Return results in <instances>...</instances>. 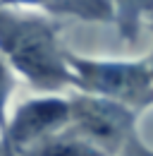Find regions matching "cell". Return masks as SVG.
I'll return each mask as SVG.
<instances>
[{
    "label": "cell",
    "instance_id": "8992f818",
    "mask_svg": "<svg viewBox=\"0 0 153 156\" xmlns=\"http://www.w3.org/2000/svg\"><path fill=\"white\" fill-rule=\"evenodd\" d=\"M12 89H15V79L0 58V127L5 125V111H7V101L12 96Z\"/></svg>",
    "mask_w": 153,
    "mask_h": 156
},
{
    "label": "cell",
    "instance_id": "277c9868",
    "mask_svg": "<svg viewBox=\"0 0 153 156\" xmlns=\"http://www.w3.org/2000/svg\"><path fill=\"white\" fill-rule=\"evenodd\" d=\"M70 120V103L62 98H34L19 106L7 125V142L15 149H31L60 132Z\"/></svg>",
    "mask_w": 153,
    "mask_h": 156
},
{
    "label": "cell",
    "instance_id": "ba28073f",
    "mask_svg": "<svg viewBox=\"0 0 153 156\" xmlns=\"http://www.w3.org/2000/svg\"><path fill=\"white\" fill-rule=\"evenodd\" d=\"M146 2H151V0H120V5H122V7H134V5H146Z\"/></svg>",
    "mask_w": 153,
    "mask_h": 156
},
{
    "label": "cell",
    "instance_id": "7a4b0ae2",
    "mask_svg": "<svg viewBox=\"0 0 153 156\" xmlns=\"http://www.w3.org/2000/svg\"><path fill=\"white\" fill-rule=\"evenodd\" d=\"M70 72L76 84L108 98H141L148 89V72L141 65L124 62H93L72 58Z\"/></svg>",
    "mask_w": 153,
    "mask_h": 156
},
{
    "label": "cell",
    "instance_id": "5b68a950",
    "mask_svg": "<svg viewBox=\"0 0 153 156\" xmlns=\"http://www.w3.org/2000/svg\"><path fill=\"white\" fill-rule=\"evenodd\" d=\"M26 156H103L100 149L89 144L79 135H53L36 147L26 149Z\"/></svg>",
    "mask_w": 153,
    "mask_h": 156
},
{
    "label": "cell",
    "instance_id": "3957f363",
    "mask_svg": "<svg viewBox=\"0 0 153 156\" xmlns=\"http://www.w3.org/2000/svg\"><path fill=\"white\" fill-rule=\"evenodd\" d=\"M70 120H74L76 135L103 151L105 147H117L122 142L132 118L115 101L81 96L70 103Z\"/></svg>",
    "mask_w": 153,
    "mask_h": 156
},
{
    "label": "cell",
    "instance_id": "52a82bcc",
    "mask_svg": "<svg viewBox=\"0 0 153 156\" xmlns=\"http://www.w3.org/2000/svg\"><path fill=\"white\" fill-rule=\"evenodd\" d=\"M46 0H0V7H10V10H22V7H31V5H41Z\"/></svg>",
    "mask_w": 153,
    "mask_h": 156
},
{
    "label": "cell",
    "instance_id": "6da1fadb",
    "mask_svg": "<svg viewBox=\"0 0 153 156\" xmlns=\"http://www.w3.org/2000/svg\"><path fill=\"white\" fill-rule=\"evenodd\" d=\"M0 53L38 89H57L72 82L53 27L34 15L0 7Z\"/></svg>",
    "mask_w": 153,
    "mask_h": 156
}]
</instances>
